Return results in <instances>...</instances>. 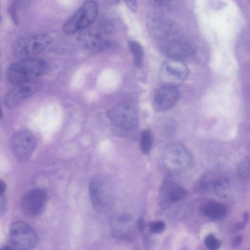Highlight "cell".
Returning <instances> with one entry per match:
<instances>
[{
    "mask_svg": "<svg viewBox=\"0 0 250 250\" xmlns=\"http://www.w3.org/2000/svg\"><path fill=\"white\" fill-rule=\"evenodd\" d=\"M153 141L151 132L148 129L144 130L141 134L140 140V148L144 154H148L151 150Z\"/></svg>",
    "mask_w": 250,
    "mask_h": 250,
    "instance_id": "obj_20",
    "label": "cell"
},
{
    "mask_svg": "<svg viewBox=\"0 0 250 250\" xmlns=\"http://www.w3.org/2000/svg\"><path fill=\"white\" fill-rule=\"evenodd\" d=\"M7 209V201L4 197L0 198V216L4 214Z\"/></svg>",
    "mask_w": 250,
    "mask_h": 250,
    "instance_id": "obj_29",
    "label": "cell"
},
{
    "mask_svg": "<svg viewBox=\"0 0 250 250\" xmlns=\"http://www.w3.org/2000/svg\"><path fill=\"white\" fill-rule=\"evenodd\" d=\"M42 87L36 80L16 84L6 94L4 103L7 108H13L39 92Z\"/></svg>",
    "mask_w": 250,
    "mask_h": 250,
    "instance_id": "obj_9",
    "label": "cell"
},
{
    "mask_svg": "<svg viewBox=\"0 0 250 250\" xmlns=\"http://www.w3.org/2000/svg\"><path fill=\"white\" fill-rule=\"evenodd\" d=\"M18 1H13L8 9V12L14 23L17 25L19 24V18L17 12Z\"/></svg>",
    "mask_w": 250,
    "mask_h": 250,
    "instance_id": "obj_24",
    "label": "cell"
},
{
    "mask_svg": "<svg viewBox=\"0 0 250 250\" xmlns=\"http://www.w3.org/2000/svg\"><path fill=\"white\" fill-rule=\"evenodd\" d=\"M52 42V38L47 34L25 36L15 42L13 53L16 57L22 59L33 58L46 48Z\"/></svg>",
    "mask_w": 250,
    "mask_h": 250,
    "instance_id": "obj_4",
    "label": "cell"
},
{
    "mask_svg": "<svg viewBox=\"0 0 250 250\" xmlns=\"http://www.w3.org/2000/svg\"><path fill=\"white\" fill-rule=\"evenodd\" d=\"M128 46L133 56L134 64L138 67L141 66L144 57V49L142 45L135 41L128 42Z\"/></svg>",
    "mask_w": 250,
    "mask_h": 250,
    "instance_id": "obj_18",
    "label": "cell"
},
{
    "mask_svg": "<svg viewBox=\"0 0 250 250\" xmlns=\"http://www.w3.org/2000/svg\"><path fill=\"white\" fill-rule=\"evenodd\" d=\"M100 181L94 179L90 183L89 190L92 204L96 210H101L103 207V187Z\"/></svg>",
    "mask_w": 250,
    "mask_h": 250,
    "instance_id": "obj_17",
    "label": "cell"
},
{
    "mask_svg": "<svg viewBox=\"0 0 250 250\" xmlns=\"http://www.w3.org/2000/svg\"><path fill=\"white\" fill-rule=\"evenodd\" d=\"M98 13L96 2L88 0L84 2L64 23L62 30L70 35L82 31L91 25L96 19Z\"/></svg>",
    "mask_w": 250,
    "mask_h": 250,
    "instance_id": "obj_3",
    "label": "cell"
},
{
    "mask_svg": "<svg viewBox=\"0 0 250 250\" xmlns=\"http://www.w3.org/2000/svg\"><path fill=\"white\" fill-rule=\"evenodd\" d=\"M2 115V111H1V109L0 105V118L1 117Z\"/></svg>",
    "mask_w": 250,
    "mask_h": 250,
    "instance_id": "obj_35",
    "label": "cell"
},
{
    "mask_svg": "<svg viewBox=\"0 0 250 250\" xmlns=\"http://www.w3.org/2000/svg\"><path fill=\"white\" fill-rule=\"evenodd\" d=\"M118 220L122 223H127L131 221L132 217L129 214H122L118 217Z\"/></svg>",
    "mask_w": 250,
    "mask_h": 250,
    "instance_id": "obj_30",
    "label": "cell"
},
{
    "mask_svg": "<svg viewBox=\"0 0 250 250\" xmlns=\"http://www.w3.org/2000/svg\"><path fill=\"white\" fill-rule=\"evenodd\" d=\"M162 125L163 131L167 135L173 133L176 128V124L174 121L168 120L164 121Z\"/></svg>",
    "mask_w": 250,
    "mask_h": 250,
    "instance_id": "obj_25",
    "label": "cell"
},
{
    "mask_svg": "<svg viewBox=\"0 0 250 250\" xmlns=\"http://www.w3.org/2000/svg\"><path fill=\"white\" fill-rule=\"evenodd\" d=\"M77 41L80 46L89 50H103L111 46V43L108 40L92 30L82 31L78 35Z\"/></svg>",
    "mask_w": 250,
    "mask_h": 250,
    "instance_id": "obj_15",
    "label": "cell"
},
{
    "mask_svg": "<svg viewBox=\"0 0 250 250\" xmlns=\"http://www.w3.org/2000/svg\"></svg>",
    "mask_w": 250,
    "mask_h": 250,
    "instance_id": "obj_37",
    "label": "cell"
},
{
    "mask_svg": "<svg viewBox=\"0 0 250 250\" xmlns=\"http://www.w3.org/2000/svg\"><path fill=\"white\" fill-rule=\"evenodd\" d=\"M13 248L9 246L5 245L1 247L0 250H13Z\"/></svg>",
    "mask_w": 250,
    "mask_h": 250,
    "instance_id": "obj_32",
    "label": "cell"
},
{
    "mask_svg": "<svg viewBox=\"0 0 250 250\" xmlns=\"http://www.w3.org/2000/svg\"><path fill=\"white\" fill-rule=\"evenodd\" d=\"M10 240L14 250H31L38 242L35 230L28 224L18 221L10 228Z\"/></svg>",
    "mask_w": 250,
    "mask_h": 250,
    "instance_id": "obj_5",
    "label": "cell"
},
{
    "mask_svg": "<svg viewBox=\"0 0 250 250\" xmlns=\"http://www.w3.org/2000/svg\"><path fill=\"white\" fill-rule=\"evenodd\" d=\"M137 227L138 230L142 234L145 232L146 228L145 220L143 217H140L137 221Z\"/></svg>",
    "mask_w": 250,
    "mask_h": 250,
    "instance_id": "obj_26",
    "label": "cell"
},
{
    "mask_svg": "<svg viewBox=\"0 0 250 250\" xmlns=\"http://www.w3.org/2000/svg\"><path fill=\"white\" fill-rule=\"evenodd\" d=\"M107 2H109L110 3V4H117L119 2V1H117V0H113V1H108Z\"/></svg>",
    "mask_w": 250,
    "mask_h": 250,
    "instance_id": "obj_33",
    "label": "cell"
},
{
    "mask_svg": "<svg viewBox=\"0 0 250 250\" xmlns=\"http://www.w3.org/2000/svg\"><path fill=\"white\" fill-rule=\"evenodd\" d=\"M48 70L47 62L36 58L23 59L11 64L6 76L8 81L14 84L35 81L44 75Z\"/></svg>",
    "mask_w": 250,
    "mask_h": 250,
    "instance_id": "obj_1",
    "label": "cell"
},
{
    "mask_svg": "<svg viewBox=\"0 0 250 250\" xmlns=\"http://www.w3.org/2000/svg\"><path fill=\"white\" fill-rule=\"evenodd\" d=\"M186 194L183 187L170 178L166 179L159 190L158 203L161 207L167 208L184 198Z\"/></svg>",
    "mask_w": 250,
    "mask_h": 250,
    "instance_id": "obj_12",
    "label": "cell"
},
{
    "mask_svg": "<svg viewBox=\"0 0 250 250\" xmlns=\"http://www.w3.org/2000/svg\"><path fill=\"white\" fill-rule=\"evenodd\" d=\"M243 240V237L241 234L236 235L232 240V246L235 248H238L241 245Z\"/></svg>",
    "mask_w": 250,
    "mask_h": 250,
    "instance_id": "obj_27",
    "label": "cell"
},
{
    "mask_svg": "<svg viewBox=\"0 0 250 250\" xmlns=\"http://www.w3.org/2000/svg\"><path fill=\"white\" fill-rule=\"evenodd\" d=\"M149 231L153 234H159L163 232L166 228V225L162 220H155L148 224Z\"/></svg>",
    "mask_w": 250,
    "mask_h": 250,
    "instance_id": "obj_22",
    "label": "cell"
},
{
    "mask_svg": "<svg viewBox=\"0 0 250 250\" xmlns=\"http://www.w3.org/2000/svg\"><path fill=\"white\" fill-rule=\"evenodd\" d=\"M249 250V249H248V250Z\"/></svg>",
    "mask_w": 250,
    "mask_h": 250,
    "instance_id": "obj_38",
    "label": "cell"
},
{
    "mask_svg": "<svg viewBox=\"0 0 250 250\" xmlns=\"http://www.w3.org/2000/svg\"><path fill=\"white\" fill-rule=\"evenodd\" d=\"M243 220L240 222L236 223L232 228V231L233 233H235L240 230L243 229L245 226L249 222L250 219L249 213L247 211L243 213L242 215Z\"/></svg>",
    "mask_w": 250,
    "mask_h": 250,
    "instance_id": "obj_23",
    "label": "cell"
},
{
    "mask_svg": "<svg viewBox=\"0 0 250 250\" xmlns=\"http://www.w3.org/2000/svg\"><path fill=\"white\" fill-rule=\"evenodd\" d=\"M146 26L150 35L157 40L167 39L175 31L172 21L160 14H151L147 16Z\"/></svg>",
    "mask_w": 250,
    "mask_h": 250,
    "instance_id": "obj_11",
    "label": "cell"
},
{
    "mask_svg": "<svg viewBox=\"0 0 250 250\" xmlns=\"http://www.w3.org/2000/svg\"><path fill=\"white\" fill-rule=\"evenodd\" d=\"M249 155L244 157L236 167V173L238 176L244 180L250 179V160Z\"/></svg>",
    "mask_w": 250,
    "mask_h": 250,
    "instance_id": "obj_19",
    "label": "cell"
},
{
    "mask_svg": "<svg viewBox=\"0 0 250 250\" xmlns=\"http://www.w3.org/2000/svg\"><path fill=\"white\" fill-rule=\"evenodd\" d=\"M201 210L206 217L215 221L222 220L227 214L226 207L215 201H208L204 203L201 207Z\"/></svg>",
    "mask_w": 250,
    "mask_h": 250,
    "instance_id": "obj_16",
    "label": "cell"
},
{
    "mask_svg": "<svg viewBox=\"0 0 250 250\" xmlns=\"http://www.w3.org/2000/svg\"><path fill=\"white\" fill-rule=\"evenodd\" d=\"M188 68L183 61L168 59L162 64L160 79L164 85L176 86L185 81Z\"/></svg>",
    "mask_w": 250,
    "mask_h": 250,
    "instance_id": "obj_6",
    "label": "cell"
},
{
    "mask_svg": "<svg viewBox=\"0 0 250 250\" xmlns=\"http://www.w3.org/2000/svg\"><path fill=\"white\" fill-rule=\"evenodd\" d=\"M6 186L4 182L0 179V196H1L6 190Z\"/></svg>",
    "mask_w": 250,
    "mask_h": 250,
    "instance_id": "obj_31",
    "label": "cell"
},
{
    "mask_svg": "<svg viewBox=\"0 0 250 250\" xmlns=\"http://www.w3.org/2000/svg\"><path fill=\"white\" fill-rule=\"evenodd\" d=\"M132 250H141V248L138 246L134 247Z\"/></svg>",
    "mask_w": 250,
    "mask_h": 250,
    "instance_id": "obj_34",
    "label": "cell"
},
{
    "mask_svg": "<svg viewBox=\"0 0 250 250\" xmlns=\"http://www.w3.org/2000/svg\"><path fill=\"white\" fill-rule=\"evenodd\" d=\"M160 49L169 59L181 61L191 56L194 51V47L189 42L181 39L167 40Z\"/></svg>",
    "mask_w": 250,
    "mask_h": 250,
    "instance_id": "obj_13",
    "label": "cell"
},
{
    "mask_svg": "<svg viewBox=\"0 0 250 250\" xmlns=\"http://www.w3.org/2000/svg\"><path fill=\"white\" fill-rule=\"evenodd\" d=\"M35 144L34 135L27 130L15 132L10 141V147L13 155L20 162H25L30 158Z\"/></svg>",
    "mask_w": 250,
    "mask_h": 250,
    "instance_id": "obj_8",
    "label": "cell"
},
{
    "mask_svg": "<svg viewBox=\"0 0 250 250\" xmlns=\"http://www.w3.org/2000/svg\"><path fill=\"white\" fill-rule=\"evenodd\" d=\"M1 20V16H0V21Z\"/></svg>",
    "mask_w": 250,
    "mask_h": 250,
    "instance_id": "obj_36",
    "label": "cell"
},
{
    "mask_svg": "<svg viewBox=\"0 0 250 250\" xmlns=\"http://www.w3.org/2000/svg\"><path fill=\"white\" fill-rule=\"evenodd\" d=\"M47 200L45 190L41 188H34L27 192L22 197L21 209L27 217H35L43 211Z\"/></svg>",
    "mask_w": 250,
    "mask_h": 250,
    "instance_id": "obj_10",
    "label": "cell"
},
{
    "mask_svg": "<svg viewBox=\"0 0 250 250\" xmlns=\"http://www.w3.org/2000/svg\"><path fill=\"white\" fill-rule=\"evenodd\" d=\"M165 168L172 173H181L189 170L192 159L188 149L183 144L173 143L167 145L162 154Z\"/></svg>",
    "mask_w": 250,
    "mask_h": 250,
    "instance_id": "obj_2",
    "label": "cell"
},
{
    "mask_svg": "<svg viewBox=\"0 0 250 250\" xmlns=\"http://www.w3.org/2000/svg\"><path fill=\"white\" fill-rule=\"evenodd\" d=\"M126 5L133 12H136L138 10L137 2L135 0H128L125 1Z\"/></svg>",
    "mask_w": 250,
    "mask_h": 250,
    "instance_id": "obj_28",
    "label": "cell"
},
{
    "mask_svg": "<svg viewBox=\"0 0 250 250\" xmlns=\"http://www.w3.org/2000/svg\"><path fill=\"white\" fill-rule=\"evenodd\" d=\"M176 86L164 85L157 88L153 95V106L157 112H165L172 108L179 98Z\"/></svg>",
    "mask_w": 250,
    "mask_h": 250,
    "instance_id": "obj_14",
    "label": "cell"
},
{
    "mask_svg": "<svg viewBox=\"0 0 250 250\" xmlns=\"http://www.w3.org/2000/svg\"><path fill=\"white\" fill-rule=\"evenodd\" d=\"M205 246L208 250H218L221 246V242L215 236L210 233L208 234L204 240Z\"/></svg>",
    "mask_w": 250,
    "mask_h": 250,
    "instance_id": "obj_21",
    "label": "cell"
},
{
    "mask_svg": "<svg viewBox=\"0 0 250 250\" xmlns=\"http://www.w3.org/2000/svg\"><path fill=\"white\" fill-rule=\"evenodd\" d=\"M107 115L113 124L125 130H133L138 125L137 112L130 105L124 104L116 105L107 111Z\"/></svg>",
    "mask_w": 250,
    "mask_h": 250,
    "instance_id": "obj_7",
    "label": "cell"
}]
</instances>
